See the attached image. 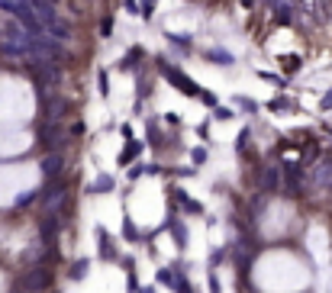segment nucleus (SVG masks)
Here are the masks:
<instances>
[{"instance_id":"dca6fc26","label":"nucleus","mask_w":332,"mask_h":293,"mask_svg":"<svg viewBox=\"0 0 332 293\" xmlns=\"http://www.w3.org/2000/svg\"><path fill=\"white\" fill-rule=\"evenodd\" d=\"M87 268H91V261H87V258H81V261H74V264H71V270H68V277H71V280H84Z\"/></svg>"},{"instance_id":"39448f33","label":"nucleus","mask_w":332,"mask_h":293,"mask_svg":"<svg viewBox=\"0 0 332 293\" xmlns=\"http://www.w3.org/2000/svg\"><path fill=\"white\" fill-rule=\"evenodd\" d=\"M62 229H65V213H62V209L48 213V216L42 219V223H39V239H42V245H48V248H52Z\"/></svg>"},{"instance_id":"f3484780","label":"nucleus","mask_w":332,"mask_h":293,"mask_svg":"<svg viewBox=\"0 0 332 293\" xmlns=\"http://www.w3.org/2000/svg\"><path fill=\"white\" fill-rule=\"evenodd\" d=\"M207 58H210V62H216V65H232V62H236L229 52H219V48H210Z\"/></svg>"},{"instance_id":"7ed1b4c3","label":"nucleus","mask_w":332,"mask_h":293,"mask_svg":"<svg viewBox=\"0 0 332 293\" xmlns=\"http://www.w3.org/2000/svg\"><path fill=\"white\" fill-rule=\"evenodd\" d=\"M39 200H42V206L46 209H62L65 206V200H68V180L65 178H58V180H48L46 187H42V193H36Z\"/></svg>"},{"instance_id":"f03ea898","label":"nucleus","mask_w":332,"mask_h":293,"mask_svg":"<svg viewBox=\"0 0 332 293\" xmlns=\"http://www.w3.org/2000/svg\"><path fill=\"white\" fill-rule=\"evenodd\" d=\"M48 287H52V268L48 264H32L23 274V280H20V290L23 293H42Z\"/></svg>"},{"instance_id":"72a5a7b5","label":"nucleus","mask_w":332,"mask_h":293,"mask_svg":"<svg viewBox=\"0 0 332 293\" xmlns=\"http://www.w3.org/2000/svg\"><path fill=\"white\" fill-rule=\"evenodd\" d=\"M319 107H323V110H332V87H329V90H326V97H323V100H319Z\"/></svg>"},{"instance_id":"6ab92c4d","label":"nucleus","mask_w":332,"mask_h":293,"mask_svg":"<svg viewBox=\"0 0 332 293\" xmlns=\"http://www.w3.org/2000/svg\"><path fill=\"white\" fill-rule=\"evenodd\" d=\"M123 239L126 242H136V239H139V229L132 225V219H123Z\"/></svg>"},{"instance_id":"c85d7f7f","label":"nucleus","mask_w":332,"mask_h":293,"mask_svg":"<svg viewBox=\"0 0 332 293\" xmlns=\"http://www.w3.org/2000/svg\"><path fill=\"white\" fill-rule=\"evenodd\" d=\"M152 10H155V0H142V7H139V13L145 16V20H152Z\"/></svg>"},{"instance_id":"393cba45","label":"nucleus","mask_w":332,"mask_h":293,"mask_svg":"<svg viewBox=\"0 0 332 293\" xmlns=\"http://www.w3.org/2000/svg\"><path fill=\"white\" fill-rule=\"evenodd\" d=\"M245 145H248V129H242L239 135H236V152L245 155Z\"/></svg>"},{"instance_id":"a878e982","label":"nucleus","mask_w":332,"mask_h":293,"mask_svg":"<svg viewBox=\"0 0 332 293\" xmlns=\"http://www.w3.org/2000/svg\"><path fill=\"white\" fill-rule=\"evenodd\" d=\"M32 200H36V193L29 190V193H23V197H16V203H13V206H16V209H26V206H29Z\"/></svg>"},{"instance_id":"cd10ccee","label":"nucleus","mask_w":332,"mask_h":293,"mask_svg":"<svg viewBox=\"0 0 332 293\" xmlns=\"http://www.w3.org/2000/svg\"><path fill=\"white\" fill-rule=\"evenodd\" d=\"M232 116H236V113H232V110H226V107H216V110H213V119H223V123H226V119H232Z\"/></svg>"},{"instance_id":"9d476101","label":"nucleus","mask_w":332,"mask_h":293,"mask_svg":"<svg viewBox=\"0 0 332 293\" xmlns=\"http://www.w3.org/2000/svg\"><path fill=\"white\" fill-rule=\"evenodd\" d=\"M261 184H264V190H268V193L281 190V171L278 168H264L261 171Z\"/></svg>"},{"instance_id":"e433bc0d","label":"nucleus","mask_w":332,"mask_h":293,"mask_svg":"<svg viewBox=\"0 0 332 293\" xmlns=\"http://www.w3.org/2000/svg\"><path fill=\"white\" fill-rule=\"evenodd\" d=\"M110 29H113V20H110V16H107V20H103V23H100V32H103V36H107Z\"/></svg>"},{"instance_id":"4c0bfd02","label":"nucleus","mask_w":332,"mask_h":293,"mask_svg":"<svg viewBox=\"0 0 332 293\" xmlns=\"http://www.w3.org/2000/svg\"><path fill=\"white\" fill-rule=\"evenodd\" d=\"M136 293H155V287H142V290H136Z\"/></svg>"},{"instance_id":"58836bf2","label":"nucleus","mask_w":332,"mask_h":293,"mask_svg":"<svg viewBox=\"0 0 332 293\" xmlns=\"http://www.w3.org/2000/svg\"><path fill=\"white\" fill-rule=\"evenodd\" d=\"M252 3H255V0H242V7H252Z\"/></svg>"},{"instance_id":"f704fd0d","label":"nucleus","mask_w":332,"mask_h":293,"mask_svg":"<svg viewBox=\"0 0 332 293\" xmlns=\"http://www.w3.org/2000/svg\"><path fill=\"white\" fill-rule=\"evenodd\" d=\"M142 174H145V164H136V168L129 171V180H136V178H142Z\"/></svg>"},{"instance_id":"1a4fd4ad","label":"nucleus","mask_w":332,"mask_h":293,"mask_svg":"<svg viewBox=\"0 0 332 293\" xmlns=\"http://www.w3.org/2000/svg\"><path fill=\"white\" fill-rule=\"evenodd\" d=\"M142 58H145V52H142L139 45H136V48H129V52L123 55V62H119V71H136V65H139Z\"/></svg>"},{"instance_id":"a19ab883","label":"nucleus","mask_w":332,"mask_h":293,"mask_svg":"<svg viewBox=\"0 0 332 293\" xmlns=\"http://www.w3.org/2000/svg\"><path fill=\"white\" fill-rule=\"evenodd\" d=\"M13 293H23V290H13Z\"/></svg>"},{"instance_id":"0eeeda50","label":"nucleus","mask_w":332,"mask_h":293,"mask_svg":"<svg viewBox=\"0 0 332 293\" xmlns=\"http://www.w3.org/2000/svg\"><path fill=\"white\" fill-rule=\"evenodd\" d=\"M71 113V100L65 97H55L52 103H46V123H62V116Z\"/></svg>"},{"instance_id":"7c9ffc66","label":"nucleus","mask_w":332,"mask_h":293,"mask_svg":"<svg viewBox=\"0 0 332 293\" xmlns=\"http://www.w3.org/2000/svg\"><path fill=\"white\" fill-rule=\"evenodd\" d=\"M174 290H178V293H193V290H190V284H187V277H181L178 284H174Z\"/></svg>"},{"instance_id":"f257e3e1","label":"nucleus","mask_w":332,"mask_h":293,"mask_svg":"<svg viewBox=\"0 0 332 293\" xmlns=\"http://www.w3.org/2000/svg\"><path fill=\"white\" fill-rule=\"evenodd\" d=\"M158 71H162V77L165 81H168L171 87H178L181 93H184V97H193V100H200V93H203V87L197 84V81H190V77L184 74V71L178 68V65H171V62H158Z\"/></svg>"},{"instance_id":"473e14b6","label":"nucleus","mask_w":332,"mask_h":293,"mask_svg":"<svg viewBox=\"0 0 332 293\" xmlns=\"http://www.w3.org/2000/svg\"><path fill=\"white\" fill-rule=\"evenodd\" d=\"M100 93H103V97H110V81H107L103 71H100Z\"/></svg>"},{"instance_id":"9b49d317","label":"nucleus","mask_w":332,"mask_h":293,"mask_svg":"<svg viewBox=\"0 0 332 293\" xmlns=\"http://www.w3.org/2000/svg\"><path fill=\"white\" fill-rule=\"evenodd\" d=\"M165 229L174 232V242H178V248H187V229H184V223H181V219L171 216L168 223H165Z\"/></svg>"},{"instance_id":"5701e85b","label":"nucleus","mask_w":332,"mask_h":293,"mask_svg":"<svg viewBox=\"0 0 332 293\" xmlns=\"http://www.w3.org/2000/svg\"><path fill=\"white\" fill-rule=\"evenodd\" d=\"M200 103H203V107H210V110H216L219 107V97H216V93H210V90H203L200 93Z\"/></svg>"},{"instance_id":"aec40b11","label":"nucleus","mask_w":332,"mask_h":293,"mask_svg":"<svg viewBox=\"0 0 332 293\" xmlns=\"http://www.w3.org/2000/svg\"><path fill=\"white\" fill-rule=\"evenodd\" d=\"M148 148H162V132L155 129V123H148Z\"/></svg>"},{"instance_id":"4468645a","label":"nucleus","mask_w":332,"mask_h":293,"mask_svg":"<svg viewBox=\"0 0 332 293\" xmlns=\"http://www.w3.org/2000/svg\"><path fill=\"white\" fill-rule=\"evenodd\" d=\"M97 239H100V258H103V261H116V251H113V245H110L107 232L97 229Z\"/></svg>"},{"instance_id":"2eb2a0df","label":"nucleus","mask_w":332,"mask_h":293,"mask_svg":"<svg viewBox=\"0 0 332 293\" xmlns=\"http://www.w3.org/2000/svg\"><path fill=\"white\" fill-rule=\"evenodd\" d=\"M0 55H7V58H29L23 45H13V42H0Z\"/></svg>"},{"instance_id":"c756f323","label":"nucleus","mask_w":332,"mask_h":293,"mask_svg":"<svg viewBox=\"0 0 332 293\" xmlns=\"http://www.w3.org/2000/svg\"><path fill=\"white\" fill-rule=\"evenodd\" d=\"M226 258V248H219V251H213V258H210V268H216L219 261H223Z\"/></svg>"},{"instance_id":"f8f14e48","label":"nucleus","mask_w":332,"mask_h":293,"mask_svg":"<svg viewBox=\"0 0 332 293\" xmlns=\"http://www.w3.org/2000/svg\"><path fill=\"white\" fill-rule=\"evenodd\" d=\"M181 277H184V274H181V268H162V270H158V284L171 287V290H174V284H178Z\"/></svg>"},{"instance_id":"ddd939ff","label":"nucleus","mask_w":332,"mask_h":293,"mask_svg":"<svg viewBox=\"0 0 332 293\" xmlns=\"http://www.w3.org/2000/svg\"><path fill=\"white\" fill-rule=\"evenodd\" d=\"M113 187H116V180H113V178H110V174H100V178L94 180V184H91V187H87V190H91V193H94V197H97V193H110V190H113Z\"/></svg>"},{"instance_id":"bb28decb","label":"nucleus","mask_w":332,"mask_h":293,"mask_svg":"<svg viewBox=\"0 0 332 293\" xmlns=\"http://www.w3.org/2000/svg\"><path fill=\"white\" fill-rule=\"evenodd\" d=\"M236 107L248 110V113H255V110H258V103H255V100H248V97H236Z\"/></svg>"},{"instance_id":"a211bd4d","label":"nucleus","mask_w":332,"mask_h":293,"mask_svg":"<svg viewBox=\"0 0 332 293\" xmlns=\"http://www.w3.org/2000/svg\"><path fill=\"white\" fill-rule=\"evenodd\" d=\"M165 36H168V42H174V45L190 48V36H187V32H165Z\"/></svg>"},{"instance_id":"2f4dec72","label":"nucleus","mask_w":332,"mask_h":293,"mask_svg":"<svg viewBox=\"0 0 332 293\" xmlns=\"http://www.w3.org/2000/svg\"><path fill=\"white\" fill-rule=\"evenodd\" d=\"M162 119H165L168 126H181V116H178V113H165Z\"/></svg>"},{"instance_id":"b1692460","label":"nucleus","mask_w":332,"mask_h":293,"mask_svg":"<svg viewBox=\"0 0 332 293\" xmlns=\"http://www.w3.org/2000/svg\"><path fill=\"white\" fill-rule=\"evenodd\" d=\"M190 161H193V164H203V161H207V148H203V145L190 148Z\"/></svg>"},{"instance_id":"c9c22d12","label":"nucleus","mask_w":332,"mask_h":293,"mask_svg":"<svg viewBox=\"0 0 332 293\" xmlns=\"http://www.w3.org/2000/svg\"><path fill=\"white\" fill-rule=\"evenodd\" d=\"M284 107H287L284 97H278V100H271V103H268V110H284Z\"/></svg>"},{"instance_id":"423d86ee","label":"nucleus","mask_w":332,"mask_h":293,"mask_svg":"<svg viewBox=\"0 0 332 293\" xmlns=\"http://www.w3.org/2000/svg\"><path fill=\"white\" fill-rule=\"evenodd\" d=\"M65 168H68V161H65L62 152H48L46 158H42V164H39V171H42L46 180H58L65 174Z\"/></svg>"},{"instance_id":"ea45409f","label":"nucleus","mask_w":332,"mask_h":293,"mask_svg":"<svg viewBox=\"0 0 332 293\" xmlns=\"http://www.w3.org/2000/svg\"><path fill=\"white\" fill-rule=\"evenodd\" d=\"M126 7H129V10H132V7H136V0H126Z\"/></svg>"},{"instance_id":"20e7f679","label":"nucleus","mask_w":332,"mask_h":293,"mask_svg":"<svg viewBox=\"0 0 332 293\" xmlns=\"http://www.w3.org/2000/svg\"><path fill=\"white\" fill-rule=\"evenodd\" d=\"M39 142H42V148H48V152H62L65 142H68V132L62 129V123H42Z\"/></svg>"},{"instance_id":"4be33fe9","label":"nucleus","mask_w":332,"mask_h":293,"mask_svg":"<svg viewBox=\"0 0 332 293\" xmlns=\"http://www.w3.org/2000/svg\"><path fill=\"white\" fill-rule=\"evenodd\" d=\"M258 77H261V81H271L274 87H284V84H287L281 74H271V71H258Z\"/></svg>"},{"instance_id":"6e6552de","label":"nucleus","mask_w":332,"mask_h":293,"mask_svg":"<svg viewBox=\"0 0 332 293\" xmlns=\"http://www.w3.org/2000/svg\"><path fill=\"white\" fill-rule=\"evenodd\" d=\"M142 148H145V142H136V139H129V142H126V148L119 152V158H116V161H119V164H129L132 158H139V155H142Z\"/></svg>"},{"instance_id":"412c9836","label":"nucleus","mask_w":332,"mask_h":293,"mask_svg":"<svg viewBox=\"0 0 332 293\" xmlns=\"http://www.w3.org/2000/svg\"><path fill=\"white\" fill-rule=\"evenodd\" d=\"M181 206H184L190 216H200V213H203V206H200L197 200H190V197H184V203H181Z\"/></svg>"}]
</instances>
